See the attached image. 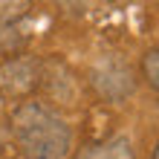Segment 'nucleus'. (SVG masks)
I'll return each mask as SVG.
<instances>
[{
    "instance_id": "1",
    "label": "nucleus",
    "mask_w": 159,
    "mask_h": 159,
    "mask_svg": "<svg viewBox=\"0 0 159 159\" xmlns=\"http://www.w3.org/2000/svg\"><path fill=\"white\" fill-rule=\"evenodd\" d=\"M12 133L23 159H67L72 145L70 125L38 101H23L15 107Z\"/></svg>"
},
{
    "instance_id": "2",
    "label": "nucleus",
    "mask_w": 159,
    "mask_h": 159,
    "mask_svg": "<svg viewBox=\"0 0 159 159\" xmlns=\"http://www.w3.org/2000/svg\"><path fill=\"white\" fill-rule=\"evenodd\" d=\"M90 84H93V90H96L98 98L125 101L130 93L136 90V75H133V67H130L121 55L110 52V55H101L90 67Z\"/></svg>"
},
{
    "instance_id": "3",
    "label": "nucleus",
    "mask_w": 159,
    "mask_h": 159,
    "mask_svg": "<svg viewBox=\"0 0 159 159\" xmlns=\"http://www.w3.org/2000/svg\"><path fill=\"white\" fill-rule=\"evenodd\" d=\"M43 78V67L38 58L32 55H15L0 64V93L15 98H23L41 84Z\"/></svg>"
},
{
    "instance_id": "4",
    "label": "nucleus",
    "mask_w": 159,
    "mask_h": 159,
    "mask_svg": "<svg viewBox=\"0 0 159 159\" xmlns=\"http://www.w3.org/2000/svg\"><path fill=\"white\" fill-rule=\"evenodd\" d=\"M75 159H136L133 156V145H130L127 136H110L104 142L87 145L75 153Z\"/></svg>"
},
{
    "instance_id": "5",
    "label": "nucleus",
    "mask_w": 159,
    "mask_h": 159,
    "mask_svg": "<svg viewBox=\"0 0 159 159\" xmlns=\"http://www.w3.org/2000/svg\"><path fill=\"white\" fill-rule=\"evenodd\" d=\"M139 70H142V78L151 90L159 93V49H148L142 55V64H139Z\"/></svg>"
},
{
    "instance_id": "6",
    "label": "nucleus",
    "mask_w": 159,
    "mask_h": 159,
    "mask_svg": "<svg viewBox=\"0 0 159 159\" xmlns=\"http://www.w3.org/2000/svg\"><path fill=\"white\" fill-rule=\"evenodd\" d=\"M32 0H0V23L3 20H20L29 12Z\"/></svg>"
},
{
    "instance_id": "7",
    "label": "nucleus",
    "mask_w": 159,
    "mask_h": 159,
    "mask_svg": "<svg viewBox=\"0 0 159 159\" xmlns=\"http://www.w3.org/2000/svg\"><path fill=\"white\" fill-rule=\"evenodd\" d=\"M151 159H159V142H156V148H153V153H151Z\"/></svg>"
},
{
    "instance_id": "8",
    "label": "nucleus",
    "mask_w": 159,
    "mask_h": 159,
    "mask_svg": "<svg viewBox=\"0 0 159 159\" xmlns=\"http://www.w3.org/2000/svg\"><path fill=\"white\" fill-rule=\"evenodd\" d=\"M113 3H136V0H113Z\"/></svg>"
}]
</instances>
